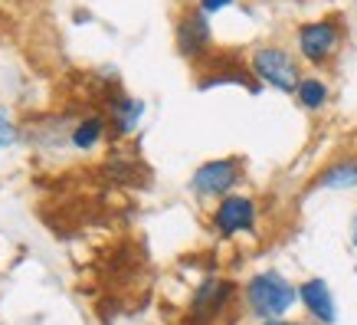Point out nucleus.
<instances>
[{"mask_svg":"<svg viewBox=\"0 0 357 325\" xmlns=\"http://www.w3.org/2000/svg\"><path fill=\"white\" fill-rule=\"evenodd\" d=\"M259 325H308V322H295V319H275V322H259Z\"/></svg>","mask_w":357,"mask_h":325,"instance_id":"obj_15","label":"nucleus"},{"mask_svg":"<svg viewBox=\"0 0 357 325\" xmlns=\"http://www.w3.org/2000/svg\"><path fill=\"white\" fill-rule=\"evenodd\" d=\"M243 303H246L249 315H256L259 322H275V319H285L295 309L298 286L292 280H285L279 270H262L246 280Z\"/></svg>","mask_w":357,"mask_h":325,"instance_id":"obj_1","label":"nucleus"},{"mask_svg":"<svg viewBox=\"0 0 357 325\" xmlns=\"http://www.w3.org/2000/svg\"><path fill=\"white\" fill-rule=\"evenodd\" d=\"M249 73L259 86H269V89H279V92H292L298 89L302 82V69H298V59H295L289 50L282 46H259L252 50L249 56Z\"/></svg>","mask_w":357,"mask_h":325,"instance_id":"obj_2","label":"nucleus"},{"mask_svg":"<svg viewBox=\"0 0 357 325\" xmlns=\"http://www.w3.org/2000/svg\"><path fill=\"white\" fill-rule=\"evenodd\" d=\"M109 135V119L105 115H86V119H79L73 129H69V145L76 148V152H92L102 145V138Z\"/></svg>","mask_w":357,"mask_h":325,"instance_id":"obj_11","label":"nucleus"},{"mask_svg":"<svg viewBox=\"0 0 357 325\" xmlns=\"http://www.w3.org/2000/svg\"><path fill=\"white\" fill-rule=\"evenodd\" d=\"M239 181H243V161L239 158H213L190 174V191L204 201H223V197L236 194Z\"/></svg>","mask_w":357,"mask_h":325,"instance_id":"obj_4","label":"nucleus"},{"mask_svg":"<svg viewBox=\"0 0 357 325\" xmlns=\"http://www.w3.org/2000/svg\"><path fill=\"white\" fill-rule=\"evenodd\" d=\"M341 43H344V30H341V20H335V17L308 20L295 30L298 56H302L308 66H328L337 56Z\"/></svg>","mask_w":357,"mask_h":325,"instance_id":"obj_3","label":"nucleus"},{"mask_svg":"<svg viewBox=\"0 0 357 325\" xmlns=\"http://www.w3.org/2000/svg\"><path fill=\"white\" fill-rule=\"evenodd\" d=\"M17 138H20L17 122H10V115H7V112H0V152H3V148H13V145H17Z\"/></svg>","mask_w":357,"mask_h":325,"instance_id":"obj_13","label":"nucleus"},{"mask_svg":"<svg viewBox=\"0 0 357 325\" xmlns=\"http://www.w3.org/2000/svg\"><path fill=\"white\" fill-rule=\"evenodd\" d=\"M174 43H177V53L184 56V59L200 63V59L213 50V27H210V17H206L200 7H187V10L177 17Z\"/></svg>","mask_w":357,"mask_h":325,"instance_id":"obj_6","label":"nucleus"},{"mask_svg":"<svg viewBox=\"0 0 357 325\" xmlns=\"http://www.w3.org/2000/svg\"><path fill=\"white\" fill-rule=\"evenodd\" d=\"M105 108H109V135L112 138H125V135H135V129L144 119V102L121 89H112L105 92Z\"/></svg>","mask_w":357,"mask_h":325,"instance_id":"obj_8","label":"nucleus"},{"mask_svg":"<svg viewBox=\"0 0 357 325\" xmlns=\"http://www.w3.org/2000/svg\"><path fill=\"white\" fill-rule=\"evenodd\" d=\"M236 0H200L197 7L206 13V17H213V13H220V10H227V7H233Z\"/></svg>","mask_w":357,"mask_h":325,"instance_id":"obj_14","label":"nucleus"},{"mask_svg":"<svg viewBox=\"0 0 357 325\" xmlns=\"http://www.w3.org/2000/svg\"><path fill=\"white\" fill-rule=\"evenodd\" d=\"M331 99V89H328L325 79L318 76H302L298 89H295V102L305 108V112H321Z\"/></svg>","mask_w":357,"mask_h":325,"instance_id":"obj_12","label":"nucleus"},{"mask_svg":"<svg viewBox=\"0 0 357 325\" xmlns=\"http://www.w3.org/2000/svg\"><path fill=\"white\" fill-rule=\"evenodd\" d=\"M298 303H302V309L308 312V319H312V322H318V325H335L337 322L335 293L328 289L325 280L312 276V280L298 282Z\"/></svg>","mask_w":357,"mask_h":325,"instance_id":"obj_9","label":"nucleus"},{"mask_svg":"<svg viewBox=\"0 0 357 325\" xmlns=\"http://www.w3.org/2000/svg\"><path fill=\"white\" fill-rule=\"evenodd\" d=\"M314 187H321V191H357V154H344V158H335L331 164H325L314 178Z\"/></svg>","mask_w":357,"mask_h":325,"instance_id":"obj_10","label":"nucleus"},{"mask_svg":"<svg viewBox=\"0 0 357 325\" xmlns=\"http://www.w3.org/2000/svg\"><path fill=\"white\" fill-rule=\"evenodd\" d=\"M233 296H236V286L229 280H223V276H206L194 289V299H190V322L213 325L220 315L227 312V305L233 303Z\"/></svg>","mask_w":357,"mask_h":325,"instance_id":"obj_7","label":"nucleus"},{"mask_svg":"<svg viewBox=\"0 0 357 325\" xmlns=\"http://www.w3.org/2000/svg\"><path fill=\"white\" fill-rule=\"evenodd\" d=\"M351 240H354V250H357V210H354V220H351Z\"/></svg>","mask_w":357,"mask_h":325,"instance_id":"obj_16","label":"nucleus"},{"mask_svg":"<svg viewBox=\"0 0 357 325\" xmlns=\"http://www.w3.org/2000/svg\"><path fill=\"white\" fill-rule=\"evenodd\" d=\"M259 220V207L249 194H229L223 201H217L213 217H210V227L213 233L223 240H233L239 233H252Z\"/></svg>","mask_w":357,"mask_h":325,"instance_id":"obj_5","label":"nucleus"}]
</instances>
